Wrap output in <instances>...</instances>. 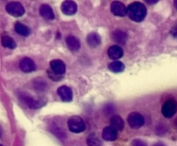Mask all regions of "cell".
Wrapping results in <instances>:
<instances>
[{
  "label": "cell",
  "instance_id": "4316f807",
  "mask_svg": "<svg viewBox=\"0 0 177 146\" xmlns=\"http://www.w3.org/2000/svg\"><path fill=\"white\" fill-rule=\"evenodd\" d=\"M148 4H155V3H157V1H146Z\"/></svg>",
  "mask_w": 177,
  "mask_h": 146
},
{
  "label": "cell",
  "instance_id": "f546056e",
  "mask_svg": "<svg viewBox=\"0 0 177 146\" xmlns=\"http://www.w3.org/2000/svg\"><path fill=\"white\" fill-rule=\"evenodd\" d=\"M0 146H3V145H1V144H0Z\"/></svg>",
  "mask_w": 177,
  "mask_h": 146
},
{
  "label": "cell",
  "instance_id": "277c9868",
  "mask_svg": "<svg viewBox=\"0 0 177 146\" xmlns=\"http://www.w3.org/2000/svg\"><path fill=\"white\" fill-rule=\"evenodd\" d=\"M6 11L10 15L16 17V18H19L22 17L23 15L24 14L25 10L22 4L18 2H11L6 5Z\"/></svg>",
  "mask_w": 177,
  "mask_h": 146
},
{
  "label": "cell",
  "instance_id": "30bf717a",
  "mask_svg": "<svg viewBox=\"0 0 177 146\" xmlns=\"http://www.w3.org/2000/svg\"><path fill=\"white\" fill-rule=\"evenodd\" d=\"M62 11L65 15L72 16L77 11V4L73 1H64L62 4Z\"/></svg>",
  "mask_w": 177,
  "mask_h": 146
},
{
  "label": "cell",
  "instance_id": "484cf974",
  "mask_svg": "<svg viewBox=\"0 0 177 146\" xmlns=\"http://www.w3.org/2000/svg\"><path fill=\"white\" fill-rule=\"evenodd\" d=\"M153 146H165L164 144H163L162 143H155V144H154Z\"/></svg>",
  "mask_w": 177,
  "mask_h": 146
},
{
  "label": "cell",
  "instance_id": "9a60e30c",
  "mask_svg": "<svg viewBox=\"0 0 177 146\" xmlns=\"http://www.w3.org/2000/svg\"><path fill=\"white\" fill-rule=\"evenodd\" d=\"M21 98H22V100L24 101V103H25L28 107H30L31 109H37V108H39V107L43 106V105L41 104L40 100H35V99H33V98H31V97L29 96V95H27V94H23V95H21Z\"/></svg>",
  "mask_w": 177,
  "mask_h": 146
},
{
  "label": "cell",
  "instance_id": "e0dca14e",
  "mask_svg": "<svg viewBox=\"0 0 177 146\" xmlns=\"http://www.w3.org/2000/svg\"><path fill=\"white\" fill-rule=\"evenodd\" d=\"M111 125L112 127L115 129L116 131H123L124 128V123L123 118L119 115H114L111 118Z\"/></svg>",
  "mask_w": 177,
  "mask_h": 146
},
{
  "label": "cell",
  "instance_id": "ffe728a7",
  "mask_svg": "<svg viewBox=\"0 0 177 146\" xmlns=\"http://www.w3.org/2000/svg\"><path fill=\"white\" fill-rule=\"evenodd\" d=\"M124 64L123 62L119 61H115L111 62L108 66V68L110 71L113 72V73H121L124 70Z\"/></svg>",
  "mask_w": 177,
  "mask_h": 146
},
{
  "label": "cell",
  "instance_id": "3957f363",
  "mask_svg": "<svg viewBox=\"0 0 177 146\" xmlns=\"http://www.w3.org/2000/svg\"><path fill=\"white\" fill-rule=\"evenodd\" d=\"M177 112V102L174 100H168L162 107V113L165 118H172Z\"/></svg>",
  "mask_w": 177,
  "mask_h": 146
},
{
  "label": "cell",
  "instance_id": "ba28073f",
  "mask_svg": "<svg viewBox=\"0 0 177 146\" xmlns=\"http://www.w3.org/2000/svg\"><path fill=\"white\" fill-rule=\"evenodd\" d=\"M20 69L24 73H31V72L36 70V64L33 61L32 59H30L29 57H24L23 58L20 64H19Z\"/></svg>",
  "mask_w": 177,
  "mask_h": 146
},
{
  "label": "cell",
  "instance_id": "7402d4cb",
  "mask_svg": "<svg viewBox=\"0 0 177 146\" xmlns=\"http://www.w3.org/2000/svg\"><path fill=\"white\" fill-rule=\"evenodd\" d=\"M87 143L88 146H101V143L95 134H91L87 139Z\"/></svg>",
  "mask_w": 177,
  "mask_h": 146
},
{
  "label": "cell",
  "instance_id": "cb8c5ba5",
  "mask_svg": "<svg viewBox=\"0 0 177 146\" xmlns=\"http://www.w3.org/2000/svg\"><path fill=\"white\" fill-rule=\"evenodd\" d=\"M132 146H147V144L140 139H135L132 141Z\"/></svg>",
  "mask_w": 177,
  "mask_h": 146
},
{
  "label": "cell",
  "instance_id": "52a82bcc",
  "mask_svg": "<svg viewBox=\"0 0 177 146\" xmlns=\"http://www.w3.org/2000/svg\"><path fill=\"white\" fill-rule=\"evenodd\" d=\"M58 95L64 102H70L73 100L72 89L68 86H62L57 89Z\"/></svg>",
  "mask_w": 177,
  "mask_h": 146
},
{
  "label": "cell",
  "instance_id": "7c38bea8",
  "mask_svg": "<svg viewBox=\"0 0 177 146\" xmlns=\"http://www.w3.org/2000/svg\"><path fill=\"white\" fill-rule=\"evenodd\" d=\"M102 137L105 141H114L118 138V132L112 126H107L103 130Z\"/></svg>",
  "mask_w": 177,
  "mask_h": 146
},
{
  "label": "cell",
  "instance_id": "83f0119b",
  "mask_svg": "<svg viewBox=\"0 0 177 146\" xmlns=\"http://www.w3.org/2000/svg\"><path fill=\"white\" fill-rule=\"evenodd\" d=\"M174 7H175V9L177 10V0H176V1H174Z\"/></svg>",
  "mask_w": 177,
  "mask_h": 146
},
{
  "label": "cell",
  "instance_id": "5bb4252c",
  "mask_svg": "<svg viewBox=\"0 0 177 146\" xmlns=\"http://www.w3.org/2000/svg\"><path fill=\"white\" fill-rule=\"evenodd\" d=\"M87 43L92 48H96L101 43V37L98 33L92 32L87 36Z\"/></svg>",
  "mask_w": 177,
  "mask_h": 146
},
{
  "label": "cell",
  "instance_id": "44dd1931",
  "mask_svg": "<svg viewBox=\"0 0 177 146\" xmlns=\"http://www.w3.org/2000/svg\"><path fill=\"white\" fill-rule=\"evenodd\" d=\"M1 43L2 45L5 48L11 49V50H14L17 47V43L15 42L13 38H11V36H4L1 38Z\"/></svg>",
  "mask_w": 177,
  "mask_h": 146
},
{
  "label": "cell",
  "instance_id": "d4e9b609",
  "mask_svg": "<svg viewBox=\"0 0 177 146\" xmlns=\"http://www.w3.org/2000/svg\"><path fill=\"white\" fill-rule=\"evenodd\" d=\"M48 76L50 77L52 80H54V81H58L60 78H62V76L61 75H56V74H54V72L52 71H48Z\"/></svg>",
  "mask_w": 177,
  "mask_h": 146
},
{
  "label": "cell",
  "instance_id": "8992f818",
  "mask_svg": "<svg viewBox=\"0 0 177 146\" xmlns=\"http://www.w3.org/2000/svg\"><path fill=\"white\" fill-rule=\"evenodd\" d=\"M111 11L117 17H124L127 14V8L123 3L115 1L111 4Z\"/></svg>",
  "mask_w": 177,
  "mask_h": 146
},
{
  "label": "cell",
  "instance_id": "4fadbf2b",
  "mask_svg": "<svg viewBox=\"0 0 177 146\" xmlns=\"http://www.w3.org/2000/svg\"><path fill=\"white\" fill-rule=\"evenodd\" d=\"M39 12H40L41 16L43 18H45V19H47V20H53V19H54V11H53L52 8L48 4L41 5L40 9H39Z\"/></svg>",
  "mask_w": 177,
  "mask_h": 146
},
{
  "label": "cell",
  "instance_id": "ac0fdd59",
  "mask_svg": "<svg viewBox=\"0 0 177 146\" xmlns=\"http://www.w3.org/2000/svg\"><path fill=\"white\" fill-rule=\"evenodd\" d=\"M15 30L18 34L23 36H28L30 34V29L19 22L15 23Z\"/></svg>",
  "mask_w": 177,
  "mask_h": 146
},
{
  "label": "cell",
  "instance_id": "f1b7e54d",
  "mask_svg": "<svg viewBox=\"0 0 177 146\" xmlns=\"http://www.w3.org/2000/svg\"><path fill=\"white\" fill-rule=\"evenodd\" d=\"M1 134H2V132H1V130H0V137H1Z\"/></svg>",
  "mask_w": 177,
  "mask_h": 146
},
{
  "label": "cell",
  "instance_id": "6da1fadb",
  "mask_svg": "<svg viewBox=\"0 0 177 146\" xmlns=\"http://www.w3.org/2000/svg\"><path fill=\"white\" fill-rule=\"evenodd\" d=\"M127 14L132 21L141 22L147 15V9L142 3L135 2L127 8Z\"/></svg>",
  "mask_w": 177,
  "mask_h": 146
},
{
  "label": "cell",
  "instance_id": "5b68a950",
  "mask_svg": "<svg viewBox=\"0 0 177 146\" xmlns=\"http://www.w3.org/2000/svg\"><path fill=\"white\" fill-rule=\"evenodd\" d=\"M128 124L131 128L137 129L140 128L144 124V118L141 114L138 112H131L128 116Z\"/></svg>",
  "mask_w": 177,
  "mask_h": 146
},
{
  "label": "cell",
  "instance_id": "2e32d148",
  "mask_svg": "<svg viewBox=\"0 0 177 146\" xmlns=\"http://www.w3.org/2000/svg\"><path fill=\"white\" fill-rule=\"evenodd\" d=\"M66 43H67V45H68V48L70 50H72V51L78 50L80 47V40L73 36H68L67 39H66Z\"/></svg>",
  "mask_w": 177,
  "mask_h": 146
},
{
  "label": "cell",
  "instance_id": "7a4b0ae2",
  "mask_svg": "<svg viewBox=\"0 0 177 146\" xmlns=\"http://www.w3.org/2000/svg\"><path fill=\"white\" fill-rule=\"evenodd\" d=\"M68 125L70 132L74 133H80L85 131L86 124L82 118L79 116H73L68 121Z\"/></svg>",
  "mask_w": 177,
  "mask_h": 146
},
{
  "label": "cell",
  "instance_id": "9c48e42d",
  "mask_svg": "<svg viewBox=\"0 0 177 146\" xmlns=\"http://www.w3.org/2000/svg\"><path fill=\"white\" fill-rule=\"evenodd\" d=\"M50 68L54 74L62 76L66 72V65L61 60H53L50 61Z\"/></svg>",
  "mask_w": 177,
  "mask_h": 146
},
{
  "label": "cell",
  "instance_id": "603a6c76",
  "mask_svg": "<svg viewBox=\"0 0 177 146\" xmlns=\"http://www.w3.org/2000/svg\"><path fill=\"white\" fill-rule=\"evenodd\" d=\"M34 86H35V88H36V90L43 91V90H45V88H46L47 84L45 83L43 80H39V81H35Z\"/></svg>",
  "mask_w": 177,
  "mask_h": 146
},
{
  "label": "cell",
  "instance_id": "d6986e66",
  "mask_svg": "<svg viewBox=\"0 0 177 146\" xmlns=\"http://www.w3.org/2000/svg\"><path fill=\"white\" fill-rule=\"evenodd\" d=\"M112 39L115 41L116 43H119V44H124L127 40V35L126 33L121 30H116L112 33Z\"/></svg>",
  "mask_w": 177,
  "mask_h": 146
},
{
  "label": "cell",
  "instance_id": "8fae6325",
  "mask_svg": "<svg viewBox=\"0 0 177 146\" xmlns=\"http://www.w3.org/2000/svg\"><path fill=\"white\" fill-rule=\"evenodd\" d=\"M107 55H108L109 58H111L112 60H119L121 57L123 56L124 51L123 49L121 47L118 46V45H113V46L110 47L107 50Z\"/></svg>",
  "mask_w": 177,
  "mask_h": 146
}]
</instances>
